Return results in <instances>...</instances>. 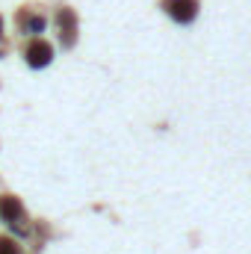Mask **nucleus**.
I'll return each instance as SVG.
<instances>
[{"instance_id": "obj_1", "label": "nucleus", "mask_w": 251, "mask_h": 254, "mask_svg": "<svg viewBox=\"0 0 251 254\" xmlns=\"http://www.w3.org/2000/svg\"><path fill=\"white\" fill-rule=\"evenodd\" d=\"M166 12L178 24H189L198 15V0H166Z\"/></svg>"}, {"instance_id": "obj_2", "label": "nucleus", "mask_w": 251, "mask_h": 254, "mask_svg": "<svg viewBox=\"0 0 251 254\" xmlns=\"http://www.w3.org/2000/svg\"><path fill=\"white\" fill-rule=\"evenodd\" d=\"M24 57H27V63L33 65V68H45V65H51V60H54V48L48 42L36 39V42H30V48H27Z\"/></svg>"}, {"instance_id": "obj_3", "label": "nucleus", "mask_w": 251, "mask_h": 254, "mask_svg": "<svg viewBox=\"0 0 251 254\" xmlns=\"http://www.w3.org/2000/svg\"><path fill=\"white\" fill-rule=\"evenodd\" d=\"M57 24H60V30H63V42L71 45L74 36H77V18H74V12H71V9H60Z\"/></svg>"}, {"instance_id": "obj_4", "label": "nucleus", "mask_w": 251, "mask_h": 254, "mask_svg": "<svg viewBox=\"0 0 251 254\" xmlns=\"http://www.w3.org/2000/svg\"><path fill=\"white\" fill-rule=\"evenodd\" d=\"M0 216H3V222L15 225V222L24 216V207H21V201H18V198H3V201H0Z\"/></svg>"}, {"instance_id": "obj_5", "label": "nucleus", "mask_w": 251, "mask_h": 254, "mask_svg": "<svg viewBox=\"0 0 251 254\" xmlns=\"http://www.w3.org/2000/svg\"><path fill=\"white\" fill-rule=\"evenodd\" d=\"M21 24H24V27H30V30H36V33L45 27V21H42V18H27V15H21Z\"/></svg>"}, {"instance_id": "obj_6", "label": "nucleus", "mask_w": 251, "mask_h": 254, "mask_svg": "<svg viewBox=\"0 0 251 254\" xmlns=\"http://www.w3.org/2000/svg\"><path fill=\"white\" fill-rule=\"evenodd\" d=\"M0 254H18V246H15V240H9V237L3 240V237H0Z\"/></svg>"}, {"instance_id": "obj_7", "label": "nucleus", "mask_w": 251, "mask_h": 254, "mask_svg": "<svg viewBox=\"0 0 251 254\" xmlns=\"http://www.w3.org/2000/svg\"><path fill=\"white\" fill-rule=\"evenodd\" d=\"M0 36H3V18H0Z\"/></svg>"}]
</instances>
